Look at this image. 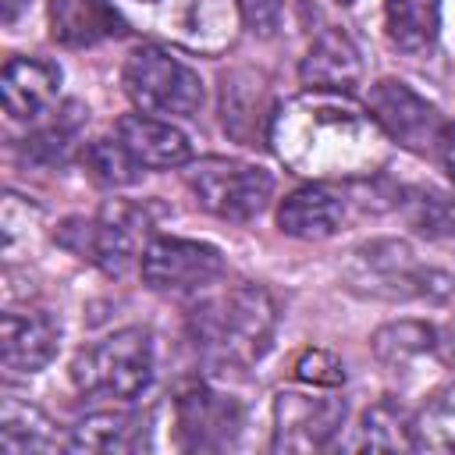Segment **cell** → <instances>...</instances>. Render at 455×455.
Segmentation results:
<instances>
[{
  "label": "cell",
  "mask_w": 455,
  "mask_h": 455,
  "mask_svg": "<svg viewBox=\"0 0 455 455\" xmlns=\"http://www.w3.org/2000/svg\"><path fill=\"white\" fill-rule=\"evenodd\" d=\"M124 25L192 53H224L242 25L238 0H110Z\"/></svg>",
  "instance_id": "3"
},
{
  "label": "cell",
  "mask_w": 455,
  "mask_h": 455,
  "mask_svg": "<svg viewBox=\"0 0 455 455\" xmlns=\"http://www.w3.org/2000/svg\"><path fill=\"white\" fill-rule=\"evenodd\" d=\"M242 18L252 32L259 36H274L281 25V0H238Z\"/></svg>",
  "instance_id": "28"
},
{
  "label": "cell",
  "mask_w": 455,
  "mask_h": 455,
  "mask_svg": "<svg viewBox=\"0 0 455 455\" xmlns=\"http://www.w3.org/2000/svg\"><path fill=\"white\" fill-rule=\"evenodd\" d=\"M441 153H444V167H448V178L455 181V124L444 128V139H441Z\"/></svg>",
  "instance_id": "29"
},
{
  "label": "cell",
  "mask_w": 455,
  "mask_h": 455,
  "mask_svg": "<svg viewBox=\"0 0 455 455\" xmlns=\"http://www.w3.org/2000/svg\"><path fill=\"white\" fill-rule=\"evenodd\" d=\"M341 217H345V203L341 196L323 185V181H313V185H302L295 188L281 210H277V228L291 238H302V242H320V238H331L338 228H341Z\"/></svg>",
  "instance_id": "16"
},
{
  "label": "cell",
  "mask_w": 455,
  "mask_h": 455,
  "mask_svg": "<svg viewBox=\"0 0 455 455\" xmlns=\"http://www.w3.org/2000/svg\"><path fill=\"white\" fill-rule=\"evenodd\" d=\"M60 89V68L39 57H11L0 75V96L4 110L18 121L39 117Z\"/></svg>",
  "instance_id": "14"
},
{
  "label": "cell",
  "mask_w": 455,
  "mask_h": 455,
  "mask_svg": "<svg viewBox=\"0 0 455 455\" xmlns=\"http://www.w3.org/2000/svg\"><path fill=\"white\" fill-rule=\"evenodd\" d=\"M274 302L256 284H235L228 291L206 295L188 313V334L196 348L228 366L256 363L274 338Z\"/></svg>",
  "instance_id": "2"
},
{
  "label": "cell",
  "mask_w": 455,
  "mask_h": 455,
  "mask_svg": "<svg viewBox=\"0 0 455 455\" xmlns=\"http://www.w3.org/2000/svg\"><path fill=\"white\" fill-rule=\"evenodd\" d=\"M295 380L313 384V387H341L345 384V366H341L338 355H331L323 348H309L295 363Z\"/></svg>",
  "instance_id": "27"
},
{
  "label": "cell",
  "mask_w": 455,
  "mask_h": 455,
  "mask_svg": "<svg viewBox=\"0 0 455 455\" xmlns=\"http://www.w3.org/2000/svg\"><path fill=\"white\" fill-rule=\"evenodd\" d=\"M60 331L46 313L7 309L0 316V363L7 373H36L57 352Z\"/></svg>",
  "instance_id": "13"
},
{
  "label": "cell",
  "mask_w": 455,
  "mask_h": 455,
  "mask_svg": "<svg viewBox=\"0 0 455 455\" xmlns=\"http://www.w3.org/2000/svg\"><path fill=\"white\" fill-rule=\"evenodd\" d=\"M117 139L142 167H153V171L181 167L192 160V146H188L185 132L174 128L171 121H160L149 114H124L117 121Z\"/></svg>",
  "instance_id": "15"
},
{
  "label": "cell",
  "mask_w": 455,
  "mask_h": 455,
  "mask_svg": "<svg viewBox=\"0 0 455 455\" xmlns=\"http://www.w3.org/2000/svg\"><path fill=\"white\" fill-rule=\"evenodd\" d=\"M50 32L64 46H92L124 32L110 0H50Z\"/></svg>",
  "instance_id": "17"
},
{
  "label": "cell",
  "mask_w": 455,
  "mask_h": 455,
  "mask_svg": "<svg viewBox=\"0 0 455 455\" xmlns=\"http://www.w3.org/2000/svg\"><path fill=\"white\" fill-rule=\"evenodd\" d=\"M387 39L405 53H423L441 32V0H384Z\"/></svg>",
  "instance_id": "20"
},
{
  "label": "cell",
  "mask_w": 455,
  "mask_h": 455,
  "mask_svg": "<svg viewBox=\"0 0 455 455\" xmlns=\"http://www.w3.org/2000/svg\"><path fill=\"white\" fill-rule=\"evenodd\" d=\"M366 110L380 124V132L412 149V153H434L444 139V121L434 103H427L416 89H409L402 78H380L370 85Z\"/></svg>",
  "instance_id": "8"
},
{
  "label": "cell",
  "mask_w": 455,
  "mask_h": 455,
  "mask_svg": "<svg viewBox=\"0 0 455 455\" xmlns=\"http://www.w3.org/2000/svg\"><path fill=\"white\" fill-rule=\"evenodd\" d=\"M242 405L206 384H192L174 398V430L185 451H217L235 441Z\"/></svg>",
  "instance_id": "11"
},
{
  "label": "cell",
  "mask_w": 455,
  "mask_h": 455,
  "mask_svg": "<svg viewBox=\"0 0 455 455\" xmlns=\"http://www.w3.org/2000/svg\"><path fill=\"white\" fill-rule=\"evenodd\" d=\"M185 178L199 206L220 220H252L274 192V178L263 167L228 156H203L188 167Z\"/></svg>",
  "instance_id": "6"
},
{
  "label": "cell",
  "mask_w": 455,
  "mask_h": 455,
  "mask_svg": "<svg viewBox=\"0 0 455 455\" xmlns=\"http://www.w3.org/2000/svg\"><path fill=\"white\" fill-rule=\"evenodd\" d=\"M85 167L89 174L107 185V188H121V185H132L139 181V171L142 164L124 149L121 139H96L89 149H85Z\"/></svg>",
  "instance_id": "26"
},
{
  "label": "cell",
  "mask_w": 455,
  "mask_h": 455,
  "mask_svg": "<svg viewBox=\"0 0 455 455\" xmlns=\"http://www.w3.org/2000/svg\"><path fill=\"white\" fill-rule=\"evenodd\" d=\"M359 274H352V284H366L370 295H387V299H405V295H427L430 291V270L412 267V252L402 242H373L355 252Z\"/></svg>",
  "instance_id": "12"
},
{
  "label": "cell",
  "mask_w": 455,
  "mask_h": 455,
  "mask_svg": "<svg viewBox=\"0 0 455 455\" xmlns=\"http://www.w3.org/2000/svg\"><path fill=\"white\" fill-rule=\"evenodd\" d=\"M270 146L284 167L313 181L363 178L384 160L387 135L366 107L338 89H306L277 107Z\"/></svg>",
  "instance_id": "1"
},
{
  "label": "cell",
  "mask_w": 455,
  "mask_h": 455,
  "mask_svg": "<svg viewBox=\"0 0 455 455\" xmlns=\"http://www.w3.org/2000/svg\"><path fill=\"white\" fill-rule=\"evenodd\" d=\"M359 448H373V451H395V448H412L409 437V419L402 416V409L395 402H377L373 409H366L363 427H359Z\"/></svg>",
  "instance_id": "25"
},
{
  "label": "cell",
  "mask_w": 455,
  "mask_h": 455,
  "mask_svg": "<svg viewBox=\"0 0 455 455\" xmlns=\"http://www.w3.org/2000/svg\"><path fill=\"white\" fill-rule=\"evenodd\" d=\"M146 423L132 412H92L85 416L71 437V451H96V455H114V451H139L146 444Z\"/></svg>",
  "instance_id": "19"
},
{
  "label": "cell",
  "mask_w": 455,
  "mask_h": 455,
  "mask_svg": "<svg viewBox=\"0 0 455 455\" xmlns=\"http://www.w3.org/2000/svg\"><path fill=\"white\" fill-rule=\"evenodd\" d=\"M299 78L306 89H338L348 92L359 82V50L352 46V39L338 28H327L309 53L299 64Z\"/></svg>",
  "instance_id": "18"
},
{
  "label": "cell",
  "mask_w": 455,
  "mask_h": 455,
  "mask_svg": "<svg viewBox=\"0 0 455 455\" xmlns=\"http://www.w3.org/2000/svg\"><path fill=\"white\" fill-rule=\"evenodd\" d=\"M53 448H57L53 423L36 405L7 395L0 405V451L28 455V451H53Z\"/></svg>",
  "instance_id": "21"
},
{
  "label": "cell",
  "mask_w": 455,
  "mask_h": 455,
  "mask_svg": "<svg viewBox=\"0 0 455 455\" xmlns=\"http://www.w3.org/2000/svg\"><path fill=\"white\" fill-rule=\"evenodd\" d=\"M18 4H21V0H4V21H7V25L18 18Z\"/></svg>",
  "instance_id": "30"
},
{
  "label": "cell",
  "mask_w": 455,
  "mask_h": 455,
  "mask_svg": "<svg viewBox=\"0 0 455 455\" xmlns=\"http://www.w3.org/2000/svg\"><path fill=\"white\" fill-rule=\"evenodd\" d=\"M434 348V331L419 320H398V323H384L373 334V355L387 366H405L409 359L423 355Z\"/></svg>",
  "instance_id": "24"
},
{
  "label": "cell",
  "mask_w": 455,
  "mask_h": 455,
  "mask_svg": "<svg viewBox=\"0 0 455 455\" xmlns=\"http://www.w3.org/2000/svg\"><path fill=\"white\" fill-rule=\"evenodd\" d=\"M309 391H281L274 398V451H320L331 444V437L345 423V398H338V387H313Z\"/></svg>",
  "instance_id": "7"
},
{
  "label": "cell",
  "mask_w": 455,
  "mask_h": 455,
  "mask_svg": "<svg viewBox=\"0 0 455 455\" xmlns=\"http://www.w3.org/2000/svg\"><path fill=\"white\" fill-rule=\"evenodd\" d=\"M82 245L78 252L89 256L103 274H124L132 267V259H142L146 252V231H149V217L142 206H132L124 199H114L100 210V217L92 224H82Z\"/></svg>",
  "instance_id": "10"
},
{
  "label": "cell",
  "mask_w": 455,
  "mask_h": 455,
  "mask_svg": "<svg viewBox=\"0 0 455 455\" xmlns=\"http://www.w3.org/2000/svg\"><path fill=\"white\" fill-rule=\"evenodd\" d=\"M124 92L142 114H171L192 117L203 107V82L199 75L160 46H139L124 60Z\"/></svg>",
  "instance_id": "5"
},
{
  "label": "cell",
  "mask_w": 455,
  "mask_h": 455,
  "mask_svg": "<svg viewBox=\"0 0 455 455\" xmlns=\"http://www.w3.org/2000/svg\"><path fill=\"white\" fill-rule=\"evenodd\" d=\"M338 4H352V0H338Z\"/></svg>",
  "instance_id": "31"
},
{
  "label": "cell",
  "mask_w": 455,
  "mask_h": 455,
  "mask_svg": "<svg viewBox=\"0 0 455 455\" xmlns=\"http://www.w3.org/2000/svg\"><path fill=\"white\" fill-rule=\"evenodd\" d=\"M71 380L78 391L139 398L153 380V338L142 327H124L103 341L82 348L71 363Z\"/></svg>",
  "instance_id": "4"
},
{
  "label": "cell",
  "mask_w": 455,
  "mask_h": 455,
  "mask_svg": "<svg viewBox=\"0 0 455 455\" xmlns=\"http://www.w3.org/2000/svg\"><path fill=\"white\" fill-rule=\"evenodd\" d=\"M402 213L409 228H416L427 238L455 235V199L437 188H409L402 199Z\"/></svg>",
  "instance_id": "23"
},
{
  "label": "cell",
  "mask_w": 455,
  "mask_h": 455,
  "mask_svg": "<svg viewBox=\"0 0 455 455\" xmlns=\"http://www.w3.org/2000/svg\"><path fill=\"white\" fill-rule=\"evenodd\" d=\"M142 281L164 295L203 291L224 274L220 249L192 238H153L139 259Z\"/></svg>",
  "instance_id": "9"
},
{
  "label": "cell",
  "mask_w": 455,
  "mask_h": 455,
  "mask_svg": "<svg viewBox=\"0 0 455 455\" xmlns=\"http://www.w3.org/2000/svg\"><path fill=\"white\" fill-rule=\"evenodd\" d=\"M416 451H455V384L434 391L427 405L409 419Z\"/></svg>",
  "instance_id": "22"
}]
</instances>
